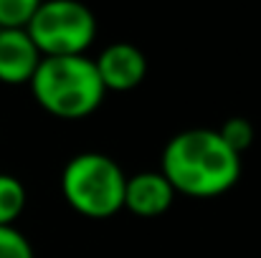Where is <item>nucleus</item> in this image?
Listing matches in <instances>:
<instances>
[{"label":"nucleus","instance_id":"10","mask_svg":"<svg viewBox=\"0 0 261 258\" xmlns=\"http://www.w3.org/2000/svg\"><path fill=\"white\" fill-rule=\"evenodd\" d=\"M218 134H221V139H223L236 155H241L244 150H249L251 142H254V127H251V122L244 119V117H231V119L218 129Z\"/></svg>","mask_w":261,"mask_h":258},{"label":"nucleus","instance_id":"8","mask_svg":"<svg viewBox=\"0 0 261 258\" xmlns=\"http://www.w3.org/2000/svg\"><path fill=\"white\" fill-rule=\"evenodd\" d=\"M25 208V190L18 177L0 175V225H13Z\"/></svg>","mask_w":261,"mask_h":258},{"label":"nucleus","instance_id":"11","mask_svg":"<svg viewBox=\"0 0 261 258\" xmlns=\"http://www.w3.org/2000/svg\"><path fill=\"white\" fill-rule=\"evenodd\" d=\"M0 258H36L28 238L13 225H0Z\"/></svg>","mask_w":261,"mask_h":258},{"label":"nucleus","instance_id":"7","mask_svg":"<svg viewBox=\"0 0 261 258\" xmlns=\"http://www.w3.org/2000/svg\"><path fill=\"white\" fill-rule=\"evenodd\" d=\"M175 200L173 185L163 172H140L135 177H127L124 187V208L140 218H155L163 215Z\"/></svg>","mask_w":261,"mask_h":258},{"label":"nucleus","instance_id":"2","mask_svg":"<svg viewBox=\"0 0 261 258\" xmlns=\"http://www.w3.org/2000/svg\"><path fill=\"white\" fill-rule=\"evenodd\" d=\"M31 89L36 101L59 119L89 117L107 94L96 64L87 56L43 59L31 79Z\"/></svg>","mask_w":261,"mask_h":258},{"label":"nucleus","instance_id":"4","mask_svg":"<svg viewBox=\"0 0 261 258\" xmlns=\"http://www.w3.org/2000/svg\"><path fill=\"white\" fill-rule=\"evenodd\" d=\"M25 31L43 59L84 56L96 38V18L82 3L48 0L38 3Z\"/></svg>","mask_w":261,"mask_h":258},{"label":"nucleus","instance_id":"3","mask_svg":"<svg viewBox=\"0 0 261 258\" xmlns=\"http://www.w3.org/2000/svg\"><path fill=\"white\" fill-rule=\"evenodd\" d=\"M127 177L122 167L101 155L82 152L71 157L61 175V192L66 203L87 218H112L124 208Z\"/></svg>","mask_w":261,"mask_h":258},{"label":"nucleus","instance_id":"1","mask_svg":"<svg viewBox=\"0 0 261 258\" xmlns=\"http://www.w3.org/2000/svg\"><path fill=\"white\" fill-rule=\"evenodd\" d=\"M160 172L175 192L216 197L239 182L241 155L221 139L218 129H185L165 145Z\"/></svg>","mask_w":261,"mask_h":258},{"label":"nucleus","instance_id":"5","mask_svg":"<svg viewBox=\"0 0 261 258\" xmlns=\"http://www.w3.org/2000/svg\"><path fill=\"white\" fill-rule=\"evenodd\" d=\"M107 91H132L145 81V53L132 43H112L94 61Z\"/></svg>","mask_w":261,"mask_h":258},{"label":"nucleus","instance_id":"9","mask_svg":"<svg viewBox=\"0 0 261 258\" xmlns=\"http://www.w3.org/2000/svg\"><path fill=\"white\" fill-rule=\"evenodd\" d=\"M38 0H0V31H25Z\"/></svg>","mask_w":261,"mask_h":258},{"label":"nucleus","instance_id":"6","mask_svg":"<svg viewBox=\"0 0 261 258\" xmlns=\"http://www.w3.org/2000/svg\"><path fill=\"white\" fill-rule=\"evenodd\" d=\"M41 51L31 41L28 31H0V81L3 84H31Z\"/></svg>","mask_w":261,"mask_h":258}]
</instances>
